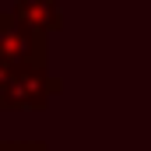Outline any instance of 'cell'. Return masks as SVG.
Listing matches in <instances>:
<instances>
[{"instance_id":"1","label":"cell","mask_w":151,"mask_h":151,"mask_svg":"<svg viewBox=\"0 0 151 151\" xmlns=\"http://www.w3.org/2000/svg\"><path fill=\"white\" fill-rule=\"evenodd\" d=\"M0 63L11 70L46 67V35L25 25L14 11H0Z\"/></svg>"},{"instance_id":"2","label":"cell","mask_w":151,"mask_h":151,"mask_svg":"<svg viewBox=\"0 0 151 151\" xmlns=\"http://www.w3.org/2000/svg\"><path fill=\"white\" fill-rule=\"evenodd\" d=\"M63 91V77H53L46 67H28L11 77L0 91V109H46Z\"/></svg>"},{"instance_id":"3","label":"cell","mask_w":151,"mask_h":151,"mask_svg":"<svg viewBox=\"0 0 151 151\" xmlns=\"http://www.w3.org/2000/svg\"><path fill=\"white\" fill-rule=\"evenodd\" d=\"M11 11L42 35L63 28V0H14Z\"/></svg>"},{"instance_id":"4","label":"cell","mask_w":151,"mask_h":151,"mask_svg":"<svg viewBox=\"0 0 151 151\" xmlns=\"http://www.w3.org/2000/svg\"><path fill=\"white\" fill-rule=\"evenodd\" d=\"M0 151H49L42 141H7Z\"/></svg>"},{"instance_id":"5","label":"cell","mask_w":151,"mask_h":151,"mask_svg":"<svg viewBox=\"0 0 151 151\" xmlns=\"http://www.w3.org/2000/svg\"><path fill=\"white\" fill-rule=\"evenodd\" d=\"M0 148H4V141H0Z\"/></svg>"}]
</instances>
